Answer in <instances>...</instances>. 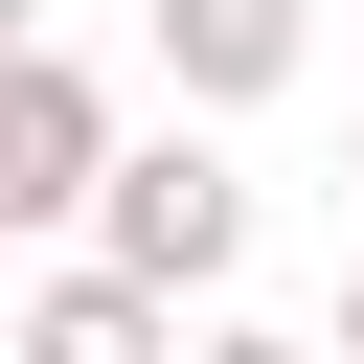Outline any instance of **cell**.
Segmentation results:
<instances>
[{"label":"cell","instance_id":"4","mask_svg":"<svg viewBox=\"0 0 364 364\" xmlns=\"http://www.w3.org/2000/svg\"><path fill=\"white\" fill-rule=\"evenodd\" d=\"M250 364H273V341H250Z\"/></svg>","mask_w":364,"mask_h":364},{"label":"cell","instance_id":"2","mask_svg":"<svg viewBox=\"0 0 364 364\" xmlns=\"http://www.w3.org/2000/svg\"><path fill=\"white\" fill-rule=\"evenodd\" d=\"M182 68H273V0H182Z\"/></svg>","mask_w":364,"mask_h":364},{"label":"cell","instance_id":"1","mask_svg":"<svg viewBox=\"0 0 364 364\" xmlns=\"http://www.w3.org/2000/svg\"><path fill=\"white\" fill-rule=\"evenodd\" d=\"M136 250L205 273V250H228V182H205V159H136Z\"/></svg>","mask_w":364,"mask_h":364},{"label":"cell","instance_id":"3","mask_svg":"<svg viewBox=\"0 0 364 364\" xmlns=\"http://www.w3.org/2000/svg\"><path fill=\"white\" fill-rule=\"evenodd\" d=\"M46 364H136V296H68V318H46Z\"/></svg>","mask_w":364,"mask_h":364}]
</instances>
